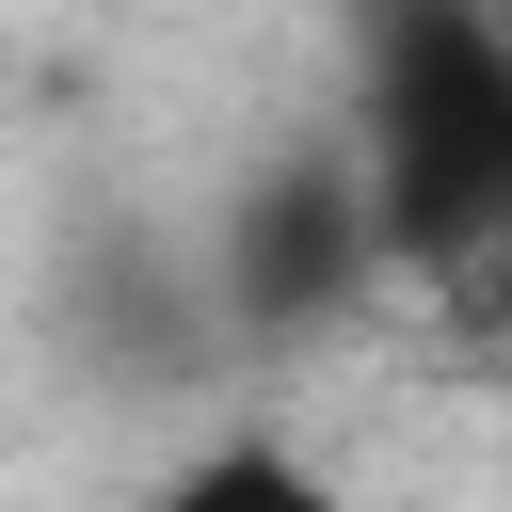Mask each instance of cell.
<instances>
[{
  "label": "cell",
  "mask_w": 512,
  "mask_h": 512,
  "mask_svg": "<svg viewBox=\"0 0 512 512\" xmlns=\"http://www.w3.org/2000/svg\"><path fill=\"white\" fill-rule=\"evenodd\" d=\"M496 16H512V0H496Z\"/></svg>",
  "instance_id": "3"
},
{
  "label": "cell",
  "mask_w": 512,
  "mask_h": 512,
  "mask_svg": "<svg viewBox=\"0 0 512 512\" xmlns=\"http://www.w3.org/2000/svg\"><path fill=\"white\" fill-rule=\"evenodd\" d=\"M352 160L384 208V272H432V288L512 272V16L496 0H384Z\"/></svg>",
  "instance_id": "1"
},
{
  "label": "cell",
  "mask_w": 512,
  "mask_h": 512,
  "mask_svg": "<svg viewBox=\"0 0 512 512\" xmlns=\"http://www.w3.org/2000/svg\"><path fill=\"white\" fill-rule=\"evenodd\" d=\"M144 512H368V496H352L336 464H304L288 432H224V448H192Z\"/></svg>",
  "instance_id": "2"
}]
</instances>
